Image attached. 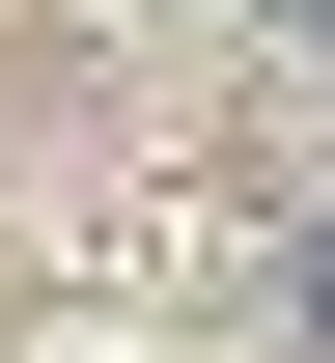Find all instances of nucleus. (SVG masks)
Returning a JSON list of instances; mask_svg holds the SVG:
<instances>
[{
  "instance_id": "f257e3e1",
  "label": "nucleus",
  "mask_w": 335,
  "mask_h": 363,
  "mask_svg": "<svg viewBox=\"0 0 335 363\" xmlns=\"http://www.w3.org/2000/svg\"><path fill=\"white\" fill-rule=\"evenodd\" d=\"M280 308H307V363H335V224H307V279H280Z\"/></svg>"
}]
</instances>
